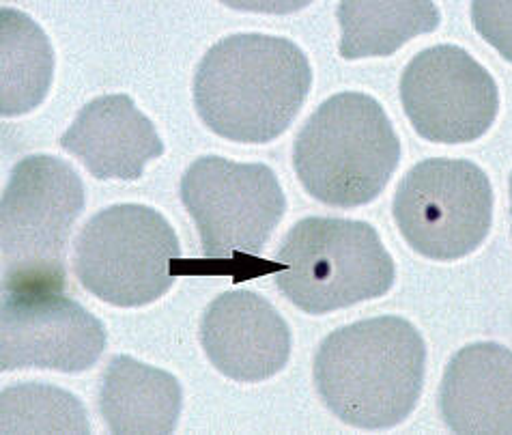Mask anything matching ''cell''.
I'll list each match as a JSON object with an SVG mask.
<instances>
[{"mask_svg":"<svg viewBox=\"0 0 512 435\" xmlns=\"http://www.w3.org/2000/svg\"><path fill=\"white\" fill-rule=\"evenodd\" d=\"M312 87L304 50L287 37L239 33L220 39L194 74V106L211 132L265 145L291 128Z\"/></svg>","mask_w":512,"mask_h":435,"instance_id":"1","label":"cell"},{"mask_svg":"<svg viewBox=\"0 0 512 435\" xmlns=\"http://www.w3.org/2000/svg\"><path fill=\"white\" fill-rule=\"evenodd\" d=\"M426 345L403 317H373L321 341L312 375L325 408L355 429L405 423L420 401Z\"/></svg>","mask_w":512,"mask_h":435,"instance_id":"2","label":"cell"},{"mask_svg":"<svg viewBox=\"0 0 512 435\" xmlns=\"http://www.w3.org/2000/svg\"><path fill=\"white\" fill-rule=\"evenodd\" d=\"M401 162L386 110L366 93L325 100L297 132L293 168L312 199L340 209L373 203Z\"/></svg>","mask_w":512,"mask_h":435,"instance_id":"3","label":"cell"},{"mask_svg":"<svg viewBox=\"0 0 512 435\" xmlns=\"http://www.w3.org/2000/svg\"><path fill=\"white\" fill-rule=\"evenodd\" d=\"M84 212V184L56 156H28L9 175L0 205L3 293L63 291L67 244Z\"/></svg>","mask_w":512,"mask_h":435,"instance_id":"4","label":"cell"},{"mask_svg":"<svg viewBox=\"0 0 512 435\" xmlns=\"http://www.w3.org/2000/svg\"><path fill=\"white\" fill-rule=\"evenodd\" d=\"M282 296L308 315H325L386 296L396 268L375 227L347 218H304L276 252Z\"/></svg>","mask_w":512,"mask_h":435,"instance_id":"5","label":"cell"},{"mask_svg":"<svg viewBox=\"0 0 512 435\" xmlns=\"http://www.w3.org/2000/svg\"><path fill=\"white\" fill-rule=\"evenodd\" d=\"M179 237L147 205H112L95 214L74 242V272L95 298L121 308L160 300L175 283Z\"/></svg>","mask_w":512,"mask_h":435,"instance_id":"6","label":"cell"},{"mask_svg":"<svg viewBox=\"0 0 512 435\" xmlns=\"http://www.w3.org/2000/svg\"><path fill=\"white\" fill-rule=\"evenodd\" d=\"M392 214L418 255L457 261L478 250L491 231V181L469 160L426 158L401 179Z\"/></svg>","mask_w":512,"mask_h":435,"instance_id":"7","label":"cell"},{"mask_svg":"<svg viewBox=\"0 0 512 435\" xmlns=\"http://www.w3.org/2000/svg\"><path fill=\"white\" fill-rule=\"evenodd\" d=\"M181 201L201 235L203 252L216 261L259 257L287 212L272 168L220 156L192 162L181 179Z\"/></svg>","mask_w":512,"mask_h":435,"instance_id":"8","label":"cell"},{"mask_svg":"<svg viewBox=\"0 0 512 435\" xmlns=\"http://www.w3.org/2000/svg\"><path fill=\"white\" fill-rule=\"evenodd\" d=\"M401 104L422 138L463 145L491 130L500 112V91L472 54L442 44L409 61L401 76Z\"/></svg>","mask_w":512,"mask_h":435,"instance_id":"9","label":"cell"},{"mask_svg":"<svg viewBox=\"0 0 512 435\" xmlns=\"http://www.w3.org/2000/svg\"><path fill=\"white\" fill-rule=\"evenodd\" d=\"M0 369L76 375L102 358V321L63 291H5L0 311Z\"/></svg>","mask_w":512,"mask_h":435,"instance_id":"10","label":"cell"},{"mask_svg":"<svg viewBox=\"0 0 512 435\" xmlns=\"http://www.w3.org/2000/svg\"><path fill=\"white\" fill-rule=\"evenodd\" d=\"M207 358L235 382L256 384L289 364L291 328L272 302L254 291H226L213 300L201 321Z\"/></svg>","mask_w":512,"mask_h":435,"instance_id":"11","label":"cell"},{"mask_svg":"<svg viewBox=\"0 0 512 435\" xmlns=\"http://www.w3.org/2000/svg\"><path fill=\"white\" fill-rule=\"evenodd\" d=\"M61 147L99 181H136L164 153L158 130L130 95H102L82 106Z\"/></svg>","mask_w":512,"mask_h":435,"instance_id":"12","label":"cell"},{"mask_svg":"<svg viewBox=\"0 0 512 435\" xmlns=\"http://www.w3.org/2000/svg\"><path fill=\"white\" fill-rule=\"evenodd\" d=\"M439 412L452 433L512 435V349L491 341L459 349L439 386Z\"/></svg>","mask_w":512,"mask_h":435,"instance_id":"13","label":"cell"},{"mask_svg":"<svg viewBox=\"0 0 512 435\" xmlns=\"http://www.w3.org/2000/svg\"><path fill=\"white\" fill-rule=\"evenodd\" d=\"M183 408L181 384L173 373L115 356L104 371L99 412L115 435H168Z\"/></svg>","mask_w":512,"mask_h":435,"instance_id":"14","label":"cell"},{"mask_svg":"<svg viewBox=\"0 0 512 435\" xmlns=\"http://www.w3.org/2000/svg\"><path fill=\"white\" fill-rule=\"evenodd\" d=\"M336 16L343 28L338 52L347 61L390 56L442 22L431 0H343Z\"/></svg>","mask_w":512,"mask_h":435,"instance_id":"15","label":"cell"},{"mask_svg":"<svg viewBox=\"0 0 512 435\" xmlns=\"http://www.w3.org/2000/svg\"><path fill=\"white\" fill-rule=\"evenodd\" d=\"M3 117H20L46 100L54 78V50L39 24L18 9H0Z\"/></svg>","mask_w":512,"mask_h":435,"instance_id":"16","label":"cell"},{"mask_svg":"<svg viewBox=\"0 0 512 435\" xmlns=\"http://www.w3.org/2000/svg\"><path fill=\"white\" fill-rule=\"evenodd\" d=\"M0 431L11 433H91L84 405L67 390L48 384L7 386L0 397Z\"/></svg>","mask_w":512,"mask_h":435,"instance_id":"17","label":"cell"},{"mask_svg":"<svg viewBox=\"0 0 512 435\" xmlns=\"http://www.w3.org/2000/svg\"><path fill=\"white\" fill-rule=\"evenodd\" d=\"M472 22L478 35L512 63V0H476Z\"/></svg>","mask_w":512,"mask_h":435,"instance_id":"18","label":"cell"},{"mask_svg":"<svg viewBox=\"0 0 512 435\" xmlns=\"http://www.w3.org/2000/svg\"><path fill=\"white\" fill-rule=\"evenodd\" d=\"M510 231H512V175H510Z\"/></svg>","mask_w":512,"mask_h":435,"instance_id":"19","label":"cell"}]
</instances>
